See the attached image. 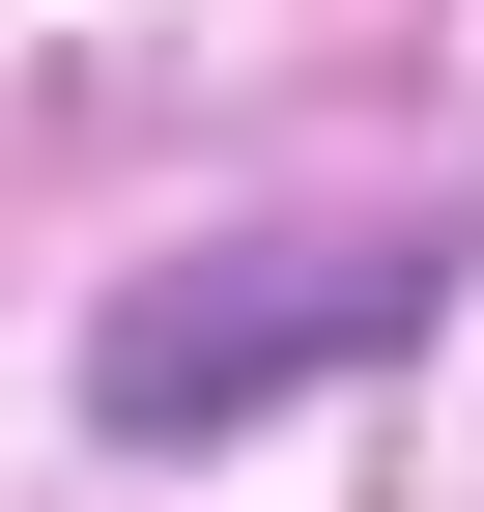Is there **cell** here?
Wrapping results in <instances>:
<instances>
[{
  "label": "cell",
  "instance_id": "6da1fadb",
  "mask_svg": "<svg viewBox=\"0 0 484 512\" xmlns=\"http://www.w3.org/2000/svg\"><path fill=\"white\" fill-rule=\"evenodd\" d=\"M399 313H428V256H257V285H143V313H114V342H86V399L114 427H228V399H285V370H371L399 342Z\"/></svg>",
  "mask_w": 484,
  "mask_h": 512
}]
</instances>
